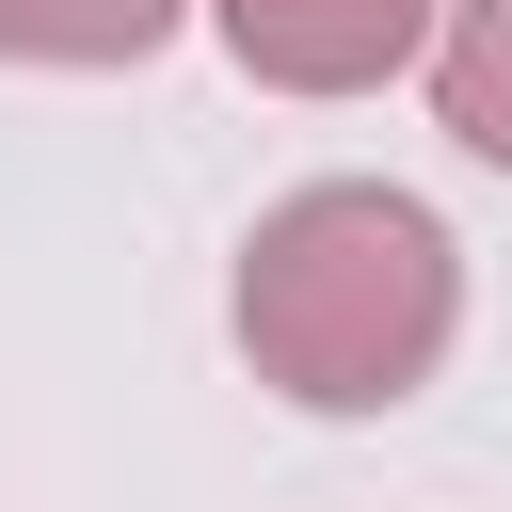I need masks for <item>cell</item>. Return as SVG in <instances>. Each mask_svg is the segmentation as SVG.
<instances>
[{
    "label": "cell",
    "mask_w": 512,
    "mask_h": 512,
    "mask_svg": "<svg viewBox=\"0 0 512 512\" xmlns=\"http://www.w3.org/2000/svg\"><path fill=\"white\" fill-rule=\"evenodd\" d=\"M176 16H192V0H0V48H16V64L96 80V64H144Z\"/></svg>",
    "instance_id": "4"
},
{
    "label": "cell",
    "mask_w": 512,
    "mask_h": 512,
    "mask_svg": "<svg viewBox=\"0 0 512 512\" xmlns=\"http://www.w3.org/2000/svg\"><path fill=\"white\" fill-rule=\"evenodd\" d=\"M224 64L272 96H368L400 64H432V0H208Z\"/></svg>",
    "instance_id": "2"
},
{
    "label": "cell",
    "mask_w": 512,
    "mask_h": 512,
    "mask_svg": "<svg viewBox=\"0 0 512 512\" xmlns=\"http://www.w3.org/2000/svg\"><path fill=\"white\" fill-rule=\"evenodd\" d=\"M224 320H240V352H256L272 400H304V416H400L448 368V336H464V256H448V224L416 192L320 176V192L256 208Z\"/></svg>",
    "instance_id": "1"
},
{
    "label": "cell",
    "mask_w": 512,
    "mask_h": 512,
    "mask_svg": "<svg viewBox=\"0 0 512 512\" xmlns=\"http://www.w3.org/2000/svg\"><path fill=\"white\" fill-rule=\"evenodd\" d=\"M432 112L464 160L512 176V0H432Z\"/></svg>",
    "instance_id": "3"
}]
</instances>
